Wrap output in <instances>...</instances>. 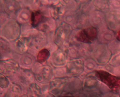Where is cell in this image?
Segmentation results:
<instances>
[{"mask_svg":"<svg viewBox=\"0 0 120 97\" xmlns=\"http://www.w3.org/2000/svg\"><path fill=\"white\" fill-rule=\"evenodd\" d=\"M50 95H47V96H46V97H50Z\"/></svg>","mask_w":120,"mask_h":97,"instance_id":"obj_11","label":"cell"},{"mask_svg":"<svg viewBox=\"0 0 120 97\" xmlns=\"http://www.w3.org/2000/svg\"><path fill=\"white\" fill-rule=\"evenodd\" d=\"M98 31L96 27L90 26L81 30L76 34V40L81 42L91 43L98 37Z\"/></svg>","mask_w":120,"mask_h":97,"instance_id":"obj_2","label":"cell"},{"mask_svg":"<svg viewBox=\"0 0 120 97\" xmlns=\"http://www.w3.org/2000/svg\"><path fill=\"white\" fill-rule=\"evenodd\" d=\"M111 69L120 67V50L116 53L113 54L109 63Z\"/></svg>","mask_w":120,"mask_h":97,"instance_id":"obj_5","label":"cell"},{"mask_svg":"<svg viewBox=\"0 0 120 97\" xmlns=\"http://www.w3.org/2000/svg\"><path fill=\"white\" fill-rule=\"evenodd\" d=\"M109 2L112 10H120V0H111Z\"/></svg>","mask_w":120,"mask_h":97,"instance_id":"obj_7","label":"cell"},{"mask_svg":"<svg viewBox=\"0 0 120 97\" xmlns=\"http://www.w3.org/2000/svg\"><path fill=\"white\" fill-rule=\"evenodd\" d=\"M107 20L109 29L114 32L120 29V10H112L108 13Z\"/></svg>","mask_w":120,"mask_h":97,"instance_id":"obj_3","label":"cell"},{"mask_svg":"<svg viewBox=\"0 0 120 97\" xmlns=\"http://www.w3.org/2000/svg\"><path fill=\"white\" fill-rule=\"evenodd\" d=\"M108 97H119V96H117L116 93H115L112 92V93L109 95V96Z\"/></svg>","mask_w":120,"mask_h":97,"instance_id":"obj_9","label":"cell"},{"mask_svg":"<svg viewBox=\"0 0 120 97\" xmlns=\"http://www.w3.org/2000/svg\"><path fill=\"white\" fill-rule=\"evenodd\" d=\"M61 97H79L77 96H69V95H66V96H63Z\"/></svg>","mask_w":120,"mask_h":97,"instance_id":"obj_10","label":"cell"},{"mask_svg":"<svg viewBox=\"0 0 120 97\" xmlns=\"http://www.w3.org/2000/svg\"><path fill=\"white\" fill-rule=\"evenodd\" d=\"M118 96H119V97H120V92L119 93V95Z\"/></svg>","mask_w":120,"mask_h":97,"instance_id":"obj_12","label":"cell"},{"mask_svg":"<svg viewBox=\"0 0 120 97\" xmlns=\"http://www.w3.org/2000/svg\"><path fill=\"white\" fill-rule=\"evenodd\" d=\"M115 39L120 42V29L115 34Z\"/></svg>","mask_w":120,"mask_h":97,"instance_id":"obj_8","label":"cell"},{"mask_svg":"<svg viewBox=\"0 0 120 97\" xmlns=\"http://www.w3.org/2000/svg\"><path fill=\"white\" fill-rule=\"evenodd\" d=\"M45 17L39 10L32 12L30 17V22L33 27H37L39 24L43 21Z\"/></svg>","mask_w":120,"mask_h":97,"instance_id":"obj_4","label":"cell"},{"mask_svg":"<svg viewBox=\"0 0 120 97\" xmlns=\"http://www.w3.org/2000/svg\"><path fill=\"white\" fill-rule=\"evenodd\" d=\"M95 76L98 81H101L110 90L115 93L120 92V76L116 75L108 71L96 70Z\"/></svg>","mask_w":120,"mask_h":97,"instance_id":"obj_1","label":"cell"},{"mask_svg":"<svg viewBox=\"0 0 120 97\" xmlns=\"http://www.w3.org/2000/svg\"><path fill=\"white\" fill-rule=\"evenodd\" d=\"M50 55L49 50L47 48H44L40 50L37 55V61L42 63L48 59Z\"/></svg>","mask_w":120,"mask_h":97,"instance_id":"obj_6","label":"cell"}]
</instances>
